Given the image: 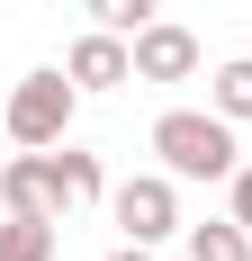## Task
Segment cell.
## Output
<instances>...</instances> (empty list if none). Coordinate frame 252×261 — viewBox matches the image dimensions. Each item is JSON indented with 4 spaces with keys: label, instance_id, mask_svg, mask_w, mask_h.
<instances>
[{
    "label": "cell",
    "instance_id": "30bf717a",
    "mask_svg": "<svg viewBox=\"0 0 252 261\" xmlns=\"http://www.w3.org/2000/svg\"><path fill=\"white\" fill-rule=\"evenodd\" d=\"M54 162H63V189H72V207H90V198H108V171H99V153H81L72 135L54 144Z\"/></svg>",
    "mask_w": 252,
    "mask_h": 261
},
{
    "label": "cell",
    "instance_id": "4fadbf2b",
    "mask_svg": "<svg viewBox=\"0 0 252 261\" xmlns=\"http://www.w3.org/2000/svg\"><path fill=\"white\" fill-rule=\"evenodd\" d=\"M108 261H162V243H117Z\"/></svg>",
    "mask_w": 252,
    "mask_h": 261
},
{
    "label": "cell",
    "instance_id": "277c9868",
    "mask_svg": "<svg viewBox=\"0 0 252 261\" xmlns=\"http://www.w3.org/2000/svg\"><path fill=\"white\" fill-rule=\"evenodd\" d=\"M0 207L9 216H72V189H63V162H54V144L36 153V144H18V153L0 162Z\"/></svg>",
    "mask_w": 252,
    "mask_h": 261
},
{
    "label": "cell",
    "instance_id": "3957f363",
    "mask_svg": "<svg viewBox=\"0 0 252 261\" xmlns=\"http://www.w3.org/2000/svg\"><path fill=\"white\" fill-rule=\"evenodd\" d=\"M108 216H117L126 243H171L180 234V180L171 171H135V180L108 189Z\"/></svg>",
    "mask_w": 252,
    "mask_h": 261
},
{
    "label": "cell",
    "instance_id": "7a4b0ae2",
    "mask_svg": "<svg viewBox=\"0 0 252 261\" xmlns=\"http://www.w3.org/2000/svg\"><path fill=\"white\" fill-rule=\"evenodd\" d=\"M72 117H81V81L63 72V63H36V72L9 90V144H63L72 135Z\"/></svg>",
    "mask_w": 252,
    "mask_h": 261
},
{
    "label": "cell",
    "instance_id": "52a82bcc",
    "mask_svg": "<svg viewBox=\"0 0 252 261\" xmlns=\"http://www.w3.org/2000/svg\"><path fill=\"white\" fill-rule=\"evenodd\" d=\"M180 252L189 261H252V234L234 216H207V225H180Z\"/></svg>",
    "mask_w": 252,
    "mask_h": 261
},
{
    "label": "cell",
    "instance_id": "5b68a950",
    "mask_svg": "<svg viewBox=\"0 0 252 261\" xmlns=\"http://www.w3.org/2000/svg\"><path fill=\"white\" fill-rule=\"evenodd\" d=\"M126 45H135V81H162V90H171V81H189V72H198V36H189L180 18L135 27Z\"/></svg>",
    "mask_w": 252,
    "mask_h": 261
},
{
    "label": "cell",
    "instance_id": "9c48e42d",
    "mask_svg": "<svg viewBox=\"0 0 252 261\" xmlns=\"http://www.w3.org/2000/svg\"><path fill=\"white\" fill-rule=\"evenodd\" d=\"M54 243H63L54 216H9L0 225V261H54Z\"/></svg>",
    "mask_w": 252,
    "mask_h": 261
},
{
    "label": "cell",
    "instance_id": "8992f818",
    "mask_svg": "<svg viewBox=\"0 0 252 261\" xmlns=\"http://www.w3.org/2000/svg\"><path fill=\"white\" fill-rule=\"evenodd\" d=\"M63 72H72L81 90H126V81H135V45L108 36V27H81L72 54H63Z\"/></svg>",
    "mask_w": 252,
    "mask_h": 261
},
{
    "label": "cell",
    "instance_id": "5bb4252c",
    "mask_svg": "<svg viewBox=\"0 0 252 261\" xmlns=\"http://www.w3.org/2000/svg\"><path fill=\"white\" fill-rule=\"evenodd\" d=\"M0 135H9V99H0Z\"/></svg>",
    "mask_w": 252,
    "mask_h": 261
},
{
    "label": "cell",
    "instance_id": "6da1fadb",
    "mask_svg": "<svg viewBox=\"0 0 252 261\" xmlns=\"http://www.w3.org/2000/svg\"><path fill=\"white\" fill-rule=\"evenodd\" d=\"M153 153H162V171L171 180H234V117H216V108H162L153 117Z\"/></svg>",
    "mask_w": 252,
    "mask_h": 261
},
{
    "label": "cell",
    "instance_id": "ba28073f",
    "mask_svg": "<svg viewBox=\"0 0 252 261\" xmlns=\"http://www.w3.org/2000/svg\"><path fill=\"white\" fill-rule=\"evenodd\" d=\"M207 108H216V117H234V126L252 117V54H234V63H216V72H207Z\"/></svg>",
    "mask_w": 252,
    "mask_h": 261
},
{
    "label": "cell",
    "instance_id": "8fae6325",
    "mask_svg": "<svg viewBox=\"0 0 252 261\" xmlns=\"http://www.w3.org/2000/svg\"><path fill=\"white\" fill-rule=\"evenodd\" d=\"M153 9H162V0H90V27H108V36H135V27H153Z\"/></svg>",
    "mask_w": 252,
    "mask_h": 261
},
{
    "label": "cell",
    "instance_id": "7c38bea8",
    "mask_svg": "<svg viewBox=\"0 0 252 261\" xmlns=\"http://www.w3.org/2000/svg\"><path fill=\"white\" fill-rule=\"evenodd\" d=\"M225 189H234V207H225V216L252 234V162H234V180H225Z\"/></svg>",
    "mask_w": 252,
    "mask_h": 261
}]
</instances>
